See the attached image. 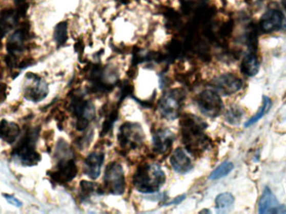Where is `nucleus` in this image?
Wrapping results in <instances>:
<instances>
[{
	"mask_svg": "<svg viewBox=\"0 0 286 214\" xmlns=\"http://www.w3.org/2000/svg\"><path fill=\"white\" fill-rule=\"evenodd\" d=\"M54 39L57 46H62L68 39V24L66 21H62L55 26Z\"/></svg>",
	"mask_w": 286,
	"mask_h": 214,
	"instance_id": "23",
	"label": "nucleus"
},
{
	"mask_svg": "<svg viewBox=\"0 0 286 214\" xmlns=\"http://www.w3.org/2000/svg\"><path fill=\"white\" fill-rule=\"evenodd\" d=\"M272 106V101H271V99L268 96H263V105L260 107V109L259 110V112H257L256 114L254 115L253 117L249 120V121L244 124V126L246 127H250V125H254V123H256L257 121H259L260 119L263 118L264 115L268 113L269 111H270V108Z\"/></svg>",
	"mask_w": 286,
	"mask_h": 214,
	"instance_id": "22",
	"label": "nucleus"
},
{
	"mask_svg": "<svg viewBox=\"0 0 286 214\" xmlns=\"http://www.w3.org/2000/svg\"><path fill=\"white\" fill-rule=\"evenodd\" d=\"M37 134L38 132L36 130L27 132L19 141L18 146L13 151V156L24 166H35L38 162H40V155L35 150Z\"/></svg>",
	"mask_w": 286,
	"mask_h": 214,
	"instance_id": "3",
	"label": "nucleus"
},
{
	"mask_svg": "<svg viewBox=\"0 0 286 214\" xmlns=\"http://www.w3.org/2000/svg\"><path fill=\"white\" fill-rule=\"evenodd\" d=\"M240 68L242 73L248 76H254L259 73V62L254 52L248 54L246 57L243 58Z\"/></svg>",
	"mask_w": 286,
	"mask_h": 214,
	"instance_id": "20",
	"label": "nucleus"
},
{
	"mask_svg": "<svg viewBox=\"0 0 286 214\" xmlns=\"http://www.w3.org/2000/svg\"><path fill=\"white\" fill-rule=\"evenodd\" d=\"M19 5L18 9H5L0 12V36L2 38L17 26L19 19L26 14L28 5Z\"/></svg>",
	"mask_w": 286,
	"mask_h": 214,
	"instance_id": "11",
	"label": "nucleus"
},
{
	"mask_svg": "<svg viewBox=\"0 0 286 214\" xmlns=\"http://www.w3.org/2000/svg\"><path fill=\"white\" fill-rule=\"evenodd\" d=\"M96 185L93 182H87V181H82L80 182V187H81L82 194L85 196H88L89 194H92L95 191Z\"/></svg>",
	"mask_w": 286,
	"mask_h": 214,
	"instance_id": "26",
	"label": "nucleus"
},
{
	"mask_svg": "<svg viewBox=\"0 0 286 214\" xmlns=\"http://www.w3.org/2000/svg\"><path fill=\"white\" fill-rule=\"evenodd\" d=\"M132 181L135 188L141 194H154L164 186L166 175L158 165L143 164L136 169Z\"/></svg>",
	"mask_w": 286,
	"mask_h": 214,
	"instance_id": "2",
	"label": "nucleus"
},
{
	"mask_svg": "<svg viewBox=\"0 0 286 214\" xmlns=\"http://www.w3.org/2000/svg\"><path fill=\"white\" fill-rule=\"evenodd\" d=\"M24 1H25V0H15V2L18 4V5H22Z\"/></svg>",
	"mask_w": 286,
	"mask_h": 214,
	"instance_id": "31",
	"label": "nucleus"
},
{
	"mask_svg": "<svg viewBox=\"0 0 286 214\" xmlns=\"http://www.w3.org/2000/svg\"><path fill=\"white\" fill-rule=\"evenodd\" d=\"M71 108L77 118L76 127L78 130H85L91 120L95 117V111L93 104L89 100L76 98L71 103Z\"/></svg>",
	"mask_w": 286,
	"mask_h": 214,
	"instance_id": "8",
	"label": "nucleus"
},
{
	"mask_svg": "<svg viewBox=\"0 0 286 214\" xmlns=\"http://www.w3.org/2000/svg\"><path fill=\"white\" fill-rule=\"evenodd\" d=\"M170 164L176 173L185 174L189 173L192 167V161L186 152L182 148H177L170 157Z\"/></svg>",
	"mask_w": 286,
	"mask_h": 214,
	"instance_id": "18",
	"label": "nucleus"
},
{
	"mask_svg": "<svg viewBox=\"0 0 286 214\" xmlns=\"http://www.w3.org/2000/svg\"><path fill=\"white\" fill-rule=\"evenodd\" d=\"M205 122L193 115H188L181 121L182 141L189 153H200L208 143L205 132Z\"/></svg>",
	"mask_w": 286,
	"mask_h": 214,
	"instance_id": "1",
	"label": "nucleus"
},
{
	"mask_svg": "<svg viewBox=\"0 0 286 214\" xmlns=\"http://www.w3.org/2000/svg\"><path fill=\"white\" fill-rule=\"evenodd\" d=\"M104 159L105 155L103 153L95 152L89 154L85 160V174L92 180L97 179L100 177Z\"/></svg>",
	"mask_w": 286,
	"mask_h": 214,
	"instance_id": "17",
	"label": "nucleus"
},
{
	"mask_svg": "<svg viewBox=\"0 0 286 214\" xmlns=\"http://www.w3.org/2000/svg\"><path fill=\"white\" fill-rule=\"evenodd\" d=\"M27 79L31 81V84L25 87V98L35 102L46 98L48 95V85L40 76L31 74L28 75Z\"/></svg>",
	"mask_w": 286,
	"mask_h": 214,
	"instance_id": "13",
	"label": "nucleus"
},
{
	"mask_svg": "<svg viewBox=\"0 0 286 214\" xmlns=\"http://www.w3.org/2000/svg\"><path fill=\"white\" fill-rule=\"evenodd\" d=\"M186 196L185 195H181V196H178L177 198H174L173 201H171L169 203H167V205H173V204H178V203H182V201L185 199Z\"/></svg>",
	"mask_w": 286,
	"mask_h": 214,
	"instance_id": "29",
	"label": "nucleus"
},
{
	"mask_svg": "<svg viewBox=\"0 0 286 214\" xmlns=\"http://www.w3.org/2000/svg\"><path fill=\"white\" fill-rule=\"evenodd\" d=\"M104 185L106 189L113 195H121L126 188L125 175L122 166L116 162L108 164L104 173Z\"/></svg>",
	"mask_w": 286,
	"mask_h": 214,
	"instance_id": "6",
	"label": "nucleus"
},
{
	"mask_svg": "<svg viewBox=\"0 0 286 214\" xmlns=\"http://www.w3.org/2000/svg\"><path fill=\"white\" fill-rule=\"evenodd\" d=\"M198 109L202 114L209 117H216L223 109V103L218 92L208 89L198 94L196 99Z\"/></svg>",
	"mask_w": 286,
	"mask_h": 214,
	"instance_id": "7",
	"label": "nucleus"
},
{
	"mask_svg": "<svg viewBox=\"0 0 286 214\" xmlns=\"http://www.w3.org/2000/svg\"><path fill=\"white\" fill-rule=\"evenodd\" d=\"M77 175V166L72 159L62 160L56 170L53 172L51 178L59 183L71 182Z\"/></svg>",
	"mask_w": 286,
	"mask_h": 214,
	"instance_id": "15",
	"label": "nucleus"
},
{
	"mask_svg": "<svg viewBox=\"0 0 286 214\" xmlns=\"http://www.w3.org/2000/svg\"><path fill=\"white\" fill-rule=\"evenodd\" d=\"M30 25L25 22L21 25L19 29L15 30L9 37L7 43H6L8 55H14V56L18 57V55L26 50L28 40L30 38Z\"/></svg>",
	"mask_w": 286,
	"mask_h": 214,
	"instance_id": "9",
	"label": "nucleus"
},
{
	"mask_svg": "<svg viewBox=\"0 0 286 214\" xmlns=\"http://www.w3.org/2000/svg\"><path fill=\"white\" fill-rule=\"evenodd\" d=\"M213 90L223 96H230L236 93L242 88L243 82L233 74H223L214 78L211 82Z\"/></svg>",
	"mask_w": 286,
	"mask_h": 214,
	"instance_id": "12",
	"label": "nucleus"
},
{
	"mask_svg": "<svg viewBox=\"0 0 286 214\" xmlns=\"http://www.w3.org/2000/svg\"><path fill=\"white\" fill-rule=\"evenodd\" d=\"M243 112L241 108L237 106L231 107L225 115L226 121L232 125H237L239 123L241 119L243 117Z\"/></svg>",
	"mask_w": 286,
	"mask_h": 214,
	"instance_id": "25",
	"label": "nucleus"
},
{
	"mask_svg": "<svg viewBox=\"0 0 286 214\" xmlns=\"http://www.w3.org/2000/svg\"><path fill=\"white\" fill-rule=\"evenodd\" d=\"M234 203V197L230 192H223L217 196L215 199L216 209L218 212H224Z\"/></svg>",
	"mask_w": 286,
	"mask_h": 214,
	"instance_id": "21",
	"label": "nucleus"
},
{
	"mask_svg": "<svg viewBox=\"0 0 286 214\" xmlns=\"http://www.w3.org/2000/svg\"><path fill=\"white\" fill-rule=\"evenodd\" d=\"M7 84L0 82V105L7 98Z\"/></svg>",
	"mask_w": 286,
	"mask_h": 214,
	"instance_id": "28",
	"label": "nucleus"
},
{
	"mask_svg": "<svg viewBox=\"0 0 286 214\" xmlns=\"http://www.w3.org/2000/svg\"><path fill=\"white\" fill-rule=\"evenodd\" d=\"M3 196L5 198V200L7 201L8 203L11 205L14 206L16 207H21L23 206V203L21 200H18V198L14 197V195H10V194H4Z\"/></svg>",
	"mask_w": 286,
	"mask_h": 214,
	"instance_id": "27",
	"label": "nucleus"
},
{
	"mask_svg": "<svg viewBox=\"0 0 286 214\" xmlns=\"http://www.w3.org/2000/svg\"><path fill=\"white\" fill-rule=\"evenodd\" d=\"M117 139L122 148L135 150L142 146L145 134L138 123L126 122L120 127Z\"/></svg>",
	"mask_w": 286,
	"mask_h": 214,
	"instance_id": "5",
	"label": "nucleus"
},
{
	"mask_svg": "<svg viewBox=\"0 0 286 214\" xmlns=\"http://www.w3.org/2000/svg\"><path fill=\"white\" fill-rule=\"evenodd\" d=\"M175 135L167 128L159 129L153 134V149L155 153L165 154L173 146Z\"/></svg>",
	"mask_w": 286,
	"mask_h": 214,
	"instance_id": "16",
	"label": "nucleus"
},
{
	"mask_svg": "<svg viewBox=\"0 0 286 214\" xmlns=\"http://www.w3.org/2000/svg\"><path fill=\"white\" fill-rule=\"evenodd\" d=\"M259 213H286V206L279 204L271 190L266 187L259 202Z\"/></svg>",
	"mask_w": 286,
	"mask_h": 214,
	"instance_id": "14",
	"label": "nucleus"
},
{
	"mask_svg": "<svg viewBox=\"0 0 286 214\" xmlns=\"http://www.w3.org/2000/svg\"><path fill=\"white\" fill-rule=\"evenodd\" d=\"M234 164L231 162H222V164L219 165L217 168L212 172L211 174L209 176V179L214 181L224 178L226 176L229 175L234 170Z\"/></svg>",
	"mask_w": 286,
	"mask_h": 214,
	"instance_id": "24",
	"label": "nucleus"
},
{
	"mask_svg": "<svg viewBox=\"0 0 286 214\" xmlns=\"http://www.w3.org/2000/svg\"><path fill=\"white\" fill-rule=\"evenodd\" d=\"M21 135V128L18 124L7 120L0 121V139L9 144L14 143Z\"/></svg>",
	"mask_w": 286,
	"mask_h": 214,
	"instance_id": "19",
	"label": "nucleus"
},
{
	"mask_svg": "<svg viewBox=\"0 0 286 214\" xmlns=\"http://www.w3.org/2000/svg\"><path fill=\"white\" fill-rule=\"evenodd\" d=\"M281 4L282 5H283V7H284V9H285L286 11V0H281Z\"/></svg>",
	"mask_w": 286,
	"mask_h": 214,
	"instance_id": "30",
	"label": "nucleus"
},
{
	"mask_svg": "<svg viewBox=\"0 0 286 214\" xmlns=\"http://www.w3.org/2000/svg\"><path fill=\"white\" fill-rule=\"evenodd\" d=\"M184 100V93L181 90H172L164 94L158 102L160 114L164 118L175 120L179 116Z\"/></svg>",
	"mask_w": 286,
	"mask_h": 214,
	"instance_id": "4",
	"label": "nucleus"
},
{
	"mask_svg": "<svg viewBox=\"0 0 286 214\" xmlns=\"http://www.w3.org/2000/svg\"><path fill=\"white\" fill-rule=\"evenodd\" d=\"M258 28L263 34H270L286 29L285 16L279 9H268L260 18Z\"/></svg>",
	"mask_w": 286,
	"mask_h": 214,
	"instance_id": "10",
	"label": "nucleus"
}]
</instances>
